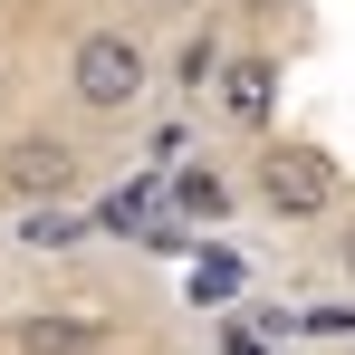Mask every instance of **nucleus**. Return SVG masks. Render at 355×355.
Masks as SVG:
<instances>
[{
  "label": "nucleus",
  "mask_w": 355,
  "mask_h": 355,
  "mask_svg": "<svg viewBox=\"0 0 355 355\" xmlns=\"http://www.w3.org/2000/svg\"><path fill=\"white\" fill-rule=\"evenodd\" d=\"M144 87H154V58H144L135 29H87V39L67 49V96H77V116H135Z\"/></svg>",
  "instance_id": "f257e3e1"
},
{
  "label": "nucleus",
  "mask_w": 355,
  "mask_h": 355,
  "mask_svg": "<svg viewBox=\"0 0 355 355\" xmlns=\"http://www.w3.org/2000/svg\"><path fill=\"white\" fill-rule=\"evenodd\" d=\"M336 192H346V173H336L327 144H269V154H259V202H269L279 221H327Z\"/></svg>",
  "instance_id": "f03ea898"
},
{
  "label": "nucleus",
  "mask_w": 355,
  "mask_h": 355,
  "mask_svg": "<svg viewBox=\"0 0 355 355\" xmlns=\"http://www.w3.org/2000/svg\"><path fill=\"white\" fill-rule=\"evenodd\" d=\"M0 192L10 202H67L77 192V144L67 135H19L0 154Z\"/></svg>",
  "instance_id": "7ed1b4c3"
},
{
  "label": "nucleus",
  "mask_w": 355,
  "mask_h": 355,
  "mask_svg": "<svg viewBox=\"0 0 355 355\" xmlns=\"http://www.w3.org/2000/svg\"><path fill=\"white\" fill-rule=\"evenodd\" d=\"M211 96H221V116H231L240 135H269V125H279V58H221Z\"/></svg>",
  "instance_id": "20e7f679"
},
{
  "label": "nucleus",
  "mask_w": 355,
  "mask_h": 355,
  "mask_svg": "<svg viewBox=\"0 0 355 355\" xmlns=\"http://www.w3.org/2000/svg\"><path fill=\"white\" fill-rule=\"evenodd\" d=\"M0 336H10V355H96L106 346V327H96V317H67V307H29V317H10Z\"/></svg>",
  "instance_id": "39448f33"
},
{
  "label": "nucleus",
  "mask_w": 355,
  "mask_h": 355,
  "mask_svg": "<svg viewBox=\"0 0 355 355\" xmlns=\"http://www.w3.org/2000/svg\"><path fill=\"white\" fill-rule=\"evenodd\" d=\"M164 202H173L182 221H231V182H221V164H182V173L164 182Z\"/></svg>",
  "instance_id": "423d86ee"
},
{
  "label": "nucleus",
  "mask_w": 355,
  "mask_h": 355,
  "mask_svg": "<svg viewBox=\"0 0 355 355\" xmlns=\"http://www.w3.org/2000/svg\"><path fill=\"white\" fill-rule=\"evenodd\" d=\"M173 77H182V96H211V77H221V39H211V29H192V39H182V58H173Z\"/></svg>",
  "instance_id": "0eeeda50"
},
{
  "label": "nucleus",
  "mask_w": 355,
  "mask_h": 355,
  "mask_svg": "<svg viewBox=\"0 0 355 355\" xmlns=\"http://www.w3.org/2000/svg\"><path fill=\"white\" fill-rule=\"evenodd\" d=\"M240 297V259H202L192 269V307H231Z\"/></svg>",
  "instance_id": "6e6552de"
},
{
  "label": "nucleus",
  "mask_w": 355,
  "mask_h": 355,
  "mask_svg": "<svg viewBox=\"0 0 355 355\" xmlns=\"http://www.w3.org/2000/svg\"><path fill=\"white\" fill-rule=\"evenodd\" d=\"M19 240H29V250H67V240H77V221H67L58 202H29V221H19Z\"/></svg>",
  "instance_id": "1a4fd4ad"
},
{
  "label": "nucleus",
  "mask_w": 355,
  "mask_h": 355,
  "mask_svg": "<svg viewBox=\"0 0 355 355\" xmlns=\"http://www.w3.org/2000/svg\"><path fill=\"white\" fill-rule=\"evenodd\" d=\"M269 327H288V317H231L221 327V355H269Z\"/></svg>",
  "instance_id": "9d476101"
},
{
  "label": "nucleus",
  "mask_w": 355,
  "mask_h": 355,
  "mask_svg": "<svg viewBox=\"0 0 355 355\" xmlns=\"http://www.w3.org/2000/svg\"><path fill=\"white\" fill-rule=\"evenodd\" d=\"M307 336H355V307H317V317H297Z\"/></svg>",
  "instance_id": "9b49d317"
},
{
  "label": "nucleus",
  "mask_w": 355,
  "mask_h": 355,
  "mask_svg": "<svg viewBox=\"0 0 355 355\" xmlns=\"http://www.w3.org/2000/svg\"><path fill=\"white\" fill-rule=\"evenodd\" d=\"M346 269H355V231H346Z\"/></svg>",
  "instance_id": "f8f14e48"
}]
</instances>
